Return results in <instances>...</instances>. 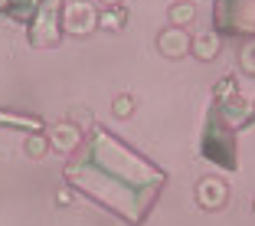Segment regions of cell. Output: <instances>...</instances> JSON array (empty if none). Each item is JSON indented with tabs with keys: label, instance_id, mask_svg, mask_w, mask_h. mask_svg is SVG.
Returning a JSON list of instances; mask_svg holds the SVG:
<instances>
[{
	"label": "cell",
	"instance_id": "6da1fadb",
	"mask_svg": "<svg viewBox=\"0 0 255 226\" xmlns=\"http://www.w3.org/2000/svg\"><path fill=\"white\" fill-rule=\"evenodd\" d=\"M62 3L66 0H43L36 10V23H33V43L36 46H56L59 43V26H62Z\"/></svg>",
	"mask_w": 255,
	"mask_h": 226
},
{
	"label": "cell",
	"instance_id": "7a4b0ae2",
	"mask_svg": "<svg viewBox=\"0 0 255 226\" xmlns=\"http://www.w3.org/2000/svg\"><path fill=\"white\" fill-rule=\"evenodd\" d=\"M62 26L75 36H89L92 30H98V13L92 10L89 0H75V3H66V10H62Z\"/></svg>",
	"mask_w": 255,
	"mask_h": 226
},
{
	"label": "cell",
	"instance_id": "3957f363",
	"mask_svg": "<svg viewBox=\"0 0 255 226\" xmlns=\"http://www.w3.org/2000/svg\"><path fill=\"white\" fill-rule=\"evenodd\" d=\"M49 148H56L59 154H72L82 144V128L75 125V118H62L56 125H49Z\"/></svg>",
	"mask_w": 255,
	"mask_h": 226
},
{
	"label": "cell",
	"instance_id": "277c9868",
	"mask_svg": "<svg viewBox=\"0 0 255 226\" xmlns=\"http://www.w3.org/2000/svg\"><path fill=\"white\" fill-rule=\"evenodd\" d=\"M190 43H193V36H190L183 26H167V30L157 33V53L164 56V59H180V56H187Z\"/></svg>",
	"mask_w": 255,
	"mask_h": 226
},
{
	"label": "cell",
	"instance_id": "5b68a950",
	"mask_svg": "<svg viewBox=\"0 0 255 226\" xmlns=\"http://www.w3.org/2000/svg\"><path fill=\"white\" fill-rule=\"evenodd\" d=\"M226 197H229V187H226V181H219V177H203V181L196 184V204H200L203 210H219V207L226 204Z\"/></svg>",
	"mask_w": 255,
	"mask_h": 226
},
{
	"label": "cell",
	"instance_id": "8992f818",
	"mask_svg": "<svg viewBox=\"0 0 255 226\" xmlns=\"http://www.w3.org/2000/svg\"><path fill=\"white\" fill-rule=\"evenodd\" d=\"M219 49H223V36L219 33H203V36H193V43H190V53L200 62H213L219 56Z\"/></svg>",
	"mask_w": 255,
	"mask_h": 226
},
{
	"label": "cell",
	"instance_id": "52a82bcc",
	"mask_svg": "<svg viewBox=\"0 0 255 226\" xmlns=\"http://www.w3.org/2000/svg\"><path fill=\"white\" fill-rule=\"evenodd\" d=\"M193 20H196V7L190 0H180V3L170 7V26H183V30H187Z\"/></svg>",
	"mask_w": 255,
	"mask_h": 226
},
{
	"label": "cell",
	"instance_id": "ba28073f",
	"mask_svg": "<svg viewBox=\"0 0 255 226\" xmlns=\"http://www.w3.org/2000/svg\"><path fill=\"white\" fill-rule=\"evenodd\" d=\"M125 20H128V10H121V7H108L98 13V26L102 30H121Z\"/></svg>",
	"mask_w": 255,
	"mask_h": 226
},
{
	"label": "cell",
	"instance_id": "9c48e42d",
	"mask_svg": "<svg viewBox=\"0 0 255 226\" xmlns=\"http://www.w3.org/2000/svg\"><path fill=\"white\" fill-rule=\"evenodd\" d=\"M0 125H13V128L26 125L30 131H39V128H43V121H39V118H30V115H23V118H13V112H0Z\"/></svg>",
	"mask_w": 255,
	"mask_h": 226
},
{
	"label": "cell",
	"instance_id": "30bf717a",
	"mask_svg": "<svg viewBox=\"0 0 255 226\" xmlns=\"http://www.w3.org/2000/svg\"><path fill=\"white\" fill-rule=\"evenodd\" d=\"M239 66L246 69L249 75H255V39H249V43L239 49Z\"/></svg>",
	"mask_w": 255,
	"mask_h": 226
},
{
	"label": "cell",
	"instance_id": "8fae6325",
	"mask_svg": "<svg viewBox=\"0 0 255 226\" xmlns=\"http://www.w3.org/2000/svg\"><path fill=\"white\" fill-rule=\"evenodd\" d=\"M112 112L118 115V118H131V115H134V98L131 95H118L112 102Z\"/></svg>",
	"mask_w": 255,
	"mask_h": 226
},
{
	"label": "cell",
	"instance_id": "7c38bea8",
	"mask_svg": "<svg viewBox=\"0 0 255 226\" xmlns=\"http://www.w3.org/2000/svg\"><path fill=\"white\" fill-rule=\"evenodd\" d=\"M46 151H49V138H43V135H33L30 141H26V154H30V158H43Z\"/></svg>",
	"mask_w": 255,
	"mask_h": 226
},
{
	"label": "cell",
	"instance_id": "4fadbf2b",
	"mask_svg": "<svg viewBox=\"0 0 255 226\" xmlns=\"http://www.w3.org/2000/svg\"><path fill=\"white\" fill-rule=\"evenodd\" d=\"M229 95H236V79H233V75L219 79V85H216V98H219V102H223V98H229Z\"/></svg>",
	"mask_w": 255,
	"mask_h": 226
},
{
	"label": "cell",
	"instance_id": "5bb4252c",
	"mask_svg": "<svg viewBox=\"0 0 255 226\" xmlns=\"http://www.w3.org/2000/svg\"><path fill=\"white\" fill-rule=\"evenodd\" d=\"M56 204H59V207L72 204V190H59V197H56Z\"/></svg>",
	"mask_w": 255,
	"mask_h": 226
},
{
	"label": "cell",
	"instance_id": "9a60e30c",
	"mask_svg": "<svg viewBox=\"0 0 255 226\" xmlns=\"http://www.w3.org/2000/svg\"><path fill=\"white\" fill-rule=\"evenodd\" d=\"M102 7H121V0H98Z\"/></svg>",
	"mask_w": 255,
	"mask_h": 226
},
{
	"label": "cell",
	"instance_id": "2e32d148",
	"mask_svg": "<svg viewBox=\"0 0 255 226\" xmlns=\"http://www.w3.org/2000/svg\"><path fill=\"white\" fill-rule=\"evenodd\" d=\"M252 213H255V204H252Z\"/></svg>",
	"mask_w": 255,
	"mask_h": 226
}]
</instances>
